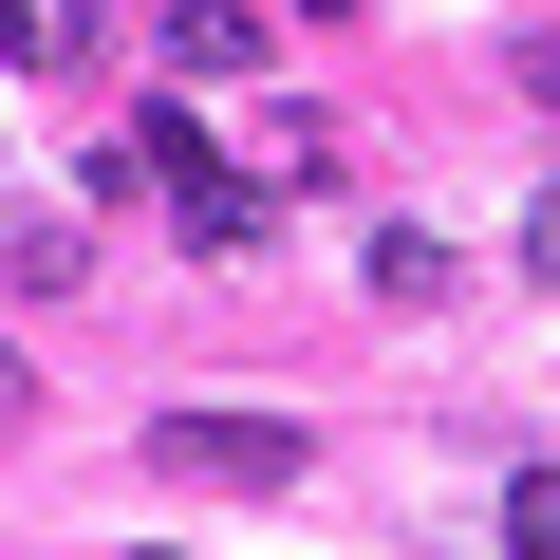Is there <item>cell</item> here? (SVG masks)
<instances>
[{
    "mask_svg": "<svg viewBox=\"0 0 560 560\" xmlns=\"http://www.w3.org/2000/svg\"><path fill=\"white\" fill-rule=\"evenodd\" d=\"M150 467H168V486H243V504H261V486H300V430H280V411H168V430H150Z\"/></svg>",
    "mask_w": 560,
    "mask_h": 560,
    "instance_id": "6da1fadb",
    "label": "cell"
},
{
    "mask_svg": "<svg viewBox=\"0 0 560 560\" xmlns=\"http://www.w3.org/2000/svg\"><path fill=\"white\" fill-rule=\"evenodd\" d=\"M131 168H150V187H168V206H187V243H206V261H224V243H243V224H261V206H243V168H224V150H206V113H150V131H131Z\"/></svg>",
    "mask_w": 560,
    "mask_h": 560,
    "instance_id": "7a4b0ae2",
    "label": "cell"
},
{
    "mask_svg": "<svg viewBox=\"0 0 560 560\" xmlns=\"http://www.w3.org/2000/svg\"><path fill=\"white\" fill-rule=\"evenodd\" d=\"M168 75H261V20H224V0H206V20H168Z\"/></svg>",
    "mask_w": 560,
    "mask_h": 560,
    "instance_id": "3957f363",
    "label": "cell"
},
{
    "mask_svg": "<svg viewBox=\"0 0 560 560\" xmlns=\"http://www.w3.org/2000/svg\"><path fill=\"white\" fill-rule=\"evenodd\" d=\"M504 560H560V467H504Z\"/></svg>",
    "mask_w": 560,
    "mask_h": 560,
    "instance_id": "277c9868",
    "label": "cell"
},
{
    "mask_svg": "<svg viewBox=\"0 0 560 560\" xmlns=\"http://www.w3.org/2000/svg\"><path fill=\"white\" fill-rule=\"evenodd\" d=\"M523 280H560V187H541V206H523Z\"/></svg>",
    "mask_w": 560,
    "mask_h": 560,
    "instance_id": "5b68a950",
    "label": "cell"
},
{
    "mask_svg": "<svg viewBox=\"0 0 560 560\" xmlns=\"http://www.w3.org/2000/svg\"><path fill=\"white\" fill-rule=\"evenodd\" d=\"M504 75H523V94H541V113H560V38H523V57H504Z\"/></svg>",
    "mask_w": 560,
    "mask_h": 560,
    "instance_id": "8992f818",
    "label": "cell"
},
{
    "mask_svg": "<svg viewBox=\"0 0 560 560\" xmlns=\"http://www.w3.org/2000/svg\"><path fill=\"white\" fill-rule=\"evenodd\" d=\"M0 430H20V337H0Z\"/></svg>",
    "mask_w": 560,
    "mask_h": 560,
    "instance_id": "52a82bcc",
    "label": "cell"
},
{
    "mask_svg": "<svg viewBox=\"0 0 560 560\" xmlns=\"http://www.w3.org/2000/svg\"><path fill=\"white\" fill-rule=\"evenodd\" d=\"M150 560H187V541H150Z\"/></svg>",
    "mask_w": 560,
    "mask_h": 560,
    "instance_id": "ba28073f",
    "label": "cell"
}]
</instances>
